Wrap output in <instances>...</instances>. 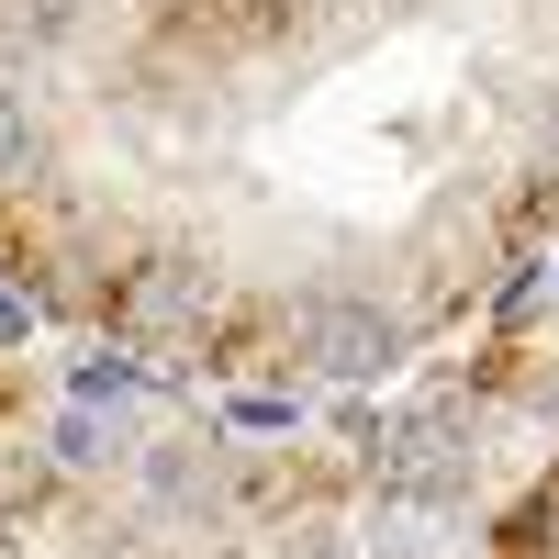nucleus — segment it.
I'll return each instance as SVG.
<instances>
[{
	"label": "nucleus",
	"instance_id": "obj_1",
	"mask_svg": "<svg viewBox=\"0 0 559 559\" xmlns=\"http://www.w3.org/2000/svg\"><path fill=\"white\" fill-rule=\"evenodd\" d=\"M302 347L336 369V381H369V369H392V313H369V302H313L302 313Z\"/></svg>",
	"mask_w": 559,
	"mask_h": 559
},
{
	"label": "nucleus",
	"instance_id": "obj_2",
	"mask_svg": "<svg viewBox=\"0 0 559 559\" xmlns=\"http://www.w3.org/2000/svg\"><path fill=\"white\" fill-rule=\"evenodd\" d=\"M179 313H202V280L191 269H157L146 292H134V324H179Z\"/></svg>",
	"mask_w": 559,
	"mask_h": 559
},
{
	"label": "nucleus",
	"instance_id": "obj_3",
	"mask_svg": "<svg viewBox=\"0 0 559 559\" xmlns=\"http://www.w3.org/2000/svg\"><path fill=\"white\" fill-rule=\"evenodd\" d=\"M23 168H34V123L0 102V179H23Z\"/></svg>",
	"mask_w": 559,
	"mask_h": 559
},
{
	"label": "nucleus",
	"instance_id": "obj_4",
	"mask_svg": "<svg viewBox=\"0 0 559 559\" xmlns=\"http://www.w3.org/2000/svg\"><path fill=\"white\" fill-rule=\"evenodd\" d=\"M548 146H559V134H548Z\"/></svg>",
	"mask_w": 559,
	"mask_h": 559
}]
</instances>
